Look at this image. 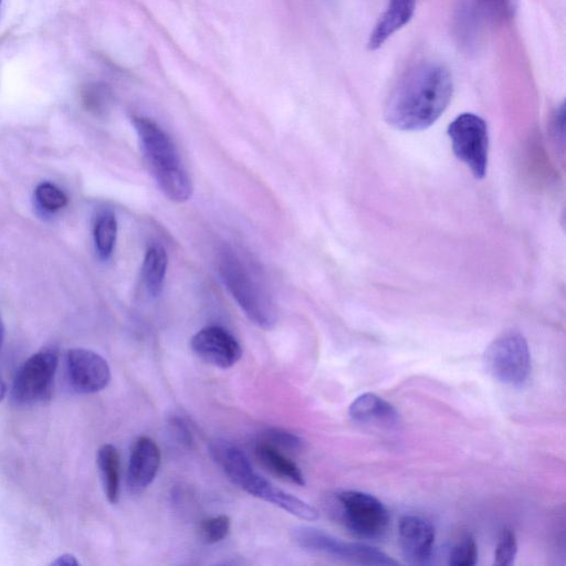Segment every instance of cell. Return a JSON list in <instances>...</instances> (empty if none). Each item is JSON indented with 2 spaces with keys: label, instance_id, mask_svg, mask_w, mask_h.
<instances>
[{
  "label": "cell",
  "instance_id": "obj_16",
  "mask_svg": "<svg viewBox=\"0 0 566 566\" xmlns=\"http://www.w3.org/2000/svg\"><path fill=\"white\" fill-rule=\"evenodd\" d=\"M254 452L259 462L275 476L296 485L305 484L303 472L298 465L282 450L264 441H259Z\"/></svg>",
  "mask_w": 566,
  "mask_h": 566
},
{
  "label": "cell",
  "instance_id": "obj_29",
  "mask_svg": "<svg viewBox=\"0 0 566 566\" xmlns=\"http://www.w3.org/2000/svg\"><path fill=\"white\" fill-rule=\"evenodd\" d=\"M6 392H7V386H6V382L3 381V379H2V377L0 375V401H2V399L4 398Z\"/></svg>",
  "mask_w": 566,
  "mask_h": 566
},
{
  "label": "cell",
  "instance_id": "obj_28",
  "mask_svg": "<svg viewBox=\"0 0 566 566\" xmlns=\"http://www.w3.org/2000/svg\"><path fill=\"white\" fill-rule=\"evenodd\" d=\"M53 564L71 566V565H77L78 563L74 556L66 554V555L60 556Z\"/></svg>",
  "mask_w": 566,
  "mask_h": 566
},
{
  "label": "cell",
  "instance_id": "obj_4",
  "mask_svg": "<svg viewBox=\"0 0 566 566\" xmlns=\"http://www.w3.org/2000/svg\"><path fill=\"white\" fill-rule=\"evenodd\" d=\"M219 271L247 317L260 328H272L276 322L274 303L241 260L232 252L224 251L219 260Z\"/></svg>",
  "mask_w": 566,
  "mask_h": 566
},
{
  "label": "cell",
  "instance_id": "obj_22",
  "mask_svg": "<svg viewBox=\"0 0 566 566\" xmlns=\"http://www.w3.org/2000/svg\"><path fill=\"white\" fill-rule=\"evenodd\" d=\"M35 198L40 206L48 211H56L67 203V197L55 185L42 182L35 188Z\"/></svg>",
  "mask_w": 566,
  "mask_h": 566
},
{
  "label": "cell",
  "instance_id": "obj_5",
  "mask_svg": "<svg viewBox=\"0 0 566 566\" xmlns=\"http://www.w3.org/2000/svg\"><path fill=\"white\" fill-rule=\"evenodd\" d=\"M327 505L333 517L356 536L378 538L388 528V510L371 494L345 490L334 494Z\"/></svg>",
  "mask_w": 566,
  "mask_h": 566
},
{
  "label": "cell",
  "instance_id": "obj_10",
  "mask_svg": "<svg viewBox=\"0 0 566 566\" xmlns=\"http://www.w3.org/2000/svg\"><path fill=\"white\" fill-rule=\"evenodd\" d=\"M66 369L71 385L82 394L101 391L111 380V369L106 359L87 348L69 350Z\"/></svg>",
  "mask_w": 566,
  "mask_h": 566
},
{
  "label": "cell",
  "instance_id": "obj_20",
  "mask_svg": "<svg viewBox=\"0 0 566 566\" xmlns=\"http://www.w3.org/2000/svg\"><path fill=\"white\" fill-rule=\"evenodd\" d=\"M478 560V547L471 535L462 536L450 549L448 563L453 566H472Z\"/></svg>",
  "mask_w": 566,
  "mask_h": 566
},
{
  "label": "cell",
  "instance_id": "obj_18",
  "mask_svg": "<svg viewBox=\"0 0 566 566\" xmlns=\"http://www.w3.org/2000/svg\"><path fill=\"white\" fill-rule=\"evenodd\" d=\"M168 256L160 245H151L147 249L143 265L142 276L145 287L153 296H158L167 271Z\"/></svg>",
  "mask_w": 566,
  "mask_h": 566
},
{
  "label": "cell",
  "instance_id": "obj_19",
  "mask_svg": "<svg viewBox=\"0 0 566 566\" xmlns=\"http://www.w3.org/2000/svg\"><path fill=\"white\" fill-rule=\"evenodd\" d=\"M117 237V221L112 211L102 212L94 226V242L101 259H108L113 253Z\"/></svg>",
  "mask_w": 566,
  "mask_h": 566
},
{
  "label": "cell",
  "instance_id": "obj_2",
  "mask_svg": "<svg viewBox=\"0 0 566 566\" xmlns=\"http://www.w3.org/2000/svg\"><path fill=\"white\" fill-rule=\"evenodd\" d=\"M210 453L229 480L247 493L266 501L290 514L304 520L316 521L318 512L303 500L290 494L260 475L243 451L224 439L210 443Z\"/></svg>",
  "mask_w": 566,
  "mask_h": 566
},
{
  "label": "cell",
  "instance_id": "obj_23",
  "mask_svg": "<svg viewBox=\"0 0 566 566\" xmlns=\"http://www.w3.org/2000/svg\"><path fill=\"white\" fill-rule=\"evenodd\" d=\"M261 441L290 452H296L303 448V440L298 436L281 428L268 429Z\"/></svg>",
  "mask_w": 566,
  "mask_h": 566
},
{
  "label": "cell",
  "instance_id": "obj_15",
  "mask_svg": "<svg viewBox=\"0 0 566 566\" xmlns=\"http://www.w3.org/2000/svg\"><path fill=\"white\" fill-rule=\"evenodd\" d=\"M348 415L353 421L359 423L392 427L399 421V415L395 407L374 392L358 396L350 403Z\"/></svg>",
  "mask_w": 566,
  "mask_h": 566
},
{
  "label": "cell",
  "instance_id": "obj_14",
  "mask_svg": "<svg viewBox=\"0 0 566 566\" xmlns=\"http://www.w3.org/2000/svg\"><path fill=\"white\" fill-rule=\"evenodd\" d=\"M416 0H388L367 41L370 51L379 49L389 38L403 28L412 18Z\"/></svg>",
  "mask_w": 566,
  "mask_h": 566
},
{
  "label": "cell",
  "instance_id": "obj_12",
  "mask_svg": "<svg viewBox=\"0 0 566 566\" xmlns=\"http://www.w3.org/2000/svg\"><path fill=\"white\" fill-rule=\"evenodd\" d=\"M401 553L411 565L428 564L434 548V527L427 518L419 515H403L398 525Z\"/></svg>",
  "mask_w": 566,
  "mask_h": 566
},
{
  "label": "cell",
  "instance_id": "obj_11",
  "mask_svg": "<svg viewBox=\"0 0 566 566\" xmlns=\"http://www.w3.org/2000/svg\"><path fill=\"white\" fill-rule=\"evenodd\" d=\"M192 352L203 361L219 368H229L242 356L237 338L221 326H207L197 332L191 340Z\"/></svg>",
  "mask_w": 566,
  "mask_h": 566
},
{
  "label": "cell",
  "instance_id": "obj_1",
  "mask_svg": "<svg viewBox=\"0 0 566 566\" xmlns=\"http://www.w3.org/2000/svg\"><path fill=\"white\" fill-rule=\"evenodd\" d=\"M450 71L441 63L426 61L410 69L390 92L385 120L401 130L431 126L447 108L452 95Z\"/></svg>",
  "mask_w": 566,
  "mask_h": 566
},
{
  "label": "cell",
  "instance_id": "obj_30",
  "mask_svg": "<svg viewBox=\"0 0 566 566\" xmlns=\"http://www.w3.org/2000/svg\"><path fill=\"white\" fill-rule=\"evenodd\" d=\"M3 336H4V328H3L2 319H1V316H0V347H1L2 342H3Z\"/></svg>",
  "mask_w": 566,
  "mask_h": 566
},
{
  "label": "cell",
  "instance_id": "obj_8",
  "mask_svg": "<svg viewBox=\"0 0 566 566\" xmlns=\"http://www.w3.org/2000/svg\"><path fill=\"white\" fill-rule=\"evenodd\" d=\"M448 135L455 156L470 168L475 178H483L489 147L488 127L483 118L472 113L460 114L450 123Z\"/></svg>",
  "mask_w": 566,
  "mask_h": 566
},
{
  "label": "cell",
  "instance_id": "obj_24",
  "mask_svg": "<svg viewBox=\"0 0 566 566\" xmlns=\"http://www.w3.org/2000/svg\"><path fill=\"white\" fill-rule=\"evenodd\" d=\"M516 553L517 541L515 533L511 528H504L495 548L494 564L497 566H509L513 564Z\"/></svg>",
  "mask_w": 566,
  "mask_h": 566
},
{
  "label": "cell",
  "instance_id": "obj_13",
  "mask_svg": "<svg viewBox=\"0 0 566 566\" xmlns=\"http://www.w3.org/2000/svg\"><path fill=\"white\" fill-rule=\"evenodd\" d=\"M161 461L160 449L149 437L137 438L130 449L127 470V485L138 494L155 480Z\"/></svg>",
  "mask_w": 566,
  "mask_h": 566
},
{
  "label": "cell",
  "instance_id": "obj_25",
  "mask_svg": "<svg viewBox=\"0 0 566 566\" xmlns=\"http://www.w3.org/2000/svg\"><path fill=\"white\" fill-rule=\"evenodd\" d=\"M82 101L90 111L102 112L109 101V91L101 83L87 84L82 90Z\"/></svg>",
  "mask_w": 566,
  "mask_h": 566
},
{
  "label": "cell",
  "instance_id": "obj_9",
  "mask_svg": "<svg viewBox=\"0 0 566 566\" xmlns=\"http://www.w3.org/2000/svg\"><path fill=\"white\" fill-rule=\"evenodd\" d=\"M57 367V354L41 349L28 358L18 370L12 385V397L21 405L43 401L51 394Z\"/></svg>",
  "mask_w": 566,
  "mask_h": 566
},
{
  "label": "cell",
  "instance_id": "obj_21",
  "mask_svg": "<svg viewBox=\"0 0 566 566\" xmlns=\"http://www.w3.org/2000/svg\"><path fill=\"white\" fill-rule=\"evenodd\" d=\"M231 528V520L228 515L221 514L202 521L200 533L207 544H217L223 541Z\"/></svg>",
  "mask_w": 566,
  "mask_h": 566
},
{
  "label": "cell",
  "instance_id": "obj_7",
  "mask_svg": "<svg viewBox=\"0 0 566 566\" xmlns=\"http://www.w3.org/2000/svg\"><path fill=\"white\" fill-rule=\"evenodd\" d=\"M292 537L304 549L321 553L347 563L384 566L398 564L397 560L376 547L361 543L344 542L318 528L300 526L293 531Z\"/></svg>",
  "mask_w": 566,
  "mask_h": 566
},
{
  "label": "cell",
  "instance_id": "obj_26",
  "mask_svg": "<svg viewBox=\"0 0 566 566\" xmlns=\"http://www.w3.org/2000/svg\"><path fill=\"white\" fill-rule=\"evenodd\" d=\"M480 4L491 14L506 19L514 14L517 0H479Z\"/></svg>",
  "mask_w": 566,
  "mask_h": 566
},
{
  "label": "cell",
  "instance_id": "obj_3",
  "mask_svg": "<svg viewBox=\"0 0 566 566\" xmlns=\"http://www.w3.org/2000/svg\"><path fill=\"white\" fill-rule=\"evenodd\" d=\"M146 163L164 195L185 202L192 193L190 177L184 168L171 137L151 118L132 116Z\"/></svg>",
  "mask_w": 566,
  "mask_h": 566
},
{
  "label": "cell",
  "instance_id": "obj_31",
  "mask_svg": "<svg viewBox=\"0 0 566 566\" xmlns=\"http://www.w3.org/2000/svg\"><path fill=\"white\" fill-rule=\"evenodd\" d=\"M0 3H1V0H0Z\"/></svg>",
  "mask_w": 566,
  "mask_h": 566
},
{
  "label": "cell",
  "instance_id": "obj_6",
  "mask_svg": "<svg viewBox=\"0 0 566 566\" xmlns=\"http://www.w3.org/2000/svg\"><path fill=\"white\" fill-rule=\"evenodd\" d=\"M484 365L496 381L510 387H523L532 370L525 337L517 332H509L495 338L484 353Z\"/></svg>",
  "mask_w": 566,
  "mask_h": 566
},
{
  "label": "cell",
  "instance_id": "obj_27",
  "mask_svg": "<svg viewBox=\"0 0 566 566\" xmlns=\"http://www.w3.org/2000/svg\"><path fill=\"white\" fill-rule=\"evenodd\" d=\"M171 426L180 441H182L184 443H187V444H189L191 442V432L189 431L187 426L180 419L175 418L171 421Z\"/></svg>",
  "mask_w": 566,
  "mask_h": 566
},
{
  "label": "cell",
  "instance_id": "obj_17",
  "mask_svg": "<svg viewBox=\"0 0 566 566\" xmlns=\"http://www.w3.org/2000/svg\"><path fill=\"white\" fill-rule=\"evenodd\" d=\"M96 460L105 495L109 503L116 504L119 499L118 451L113 444L105 443L98 449Z\"/></svg>",
  "mask_w": 566,
  "mask_h": 566
}]
</instances>
